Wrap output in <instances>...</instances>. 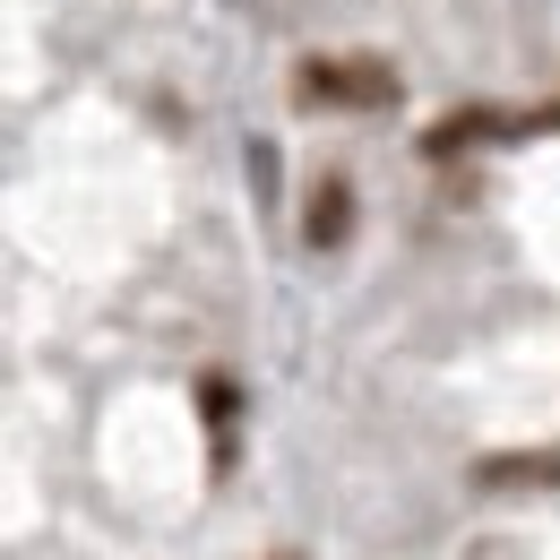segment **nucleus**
Wrapping results in <instances>:
<instances>
[{"instance_id":"f257e3e1","label":"nucleus","mask_w":560,"mask_h":560,"mask_svg":"<svg viewBox=\"0 0 560 560\" xmlns=\"http://www.w3.org/2000/svg\"><path fill=\"white\" fill-rule=\"evenodd\" d=\"M293 95H302V104L380 113V104H397V70H380V61H302V70H293Z\"/></svg>"},{"instance_id":"f03ea898","label":"nucleus","mask_w":560,"mask_h":560,"mask_svg":"<svg viewBox=\"0 0 560 560\" xmlns=\"http://www.w3.org/2000/svg\"><path fill=\"white\" fill-rule=\"evenodd\" d=\"M302 242H311V250H346V242H353V182H346V173H328V182L311 190Z\"/></svg>"},{"instance_id":"7ed1b4c3","label":"nucleus","mask_w":560,"mask_h":560,"mask_svg":"<svg viewBox=\"0 0 560 560\" xmlns=\"http://www.w3.org/2000/svg\"><path fill=\"white\" fill-rule=\"evenodd\" d=\"M483 483H560V457H483Z\"/></svg>"},{"instance_id":"20e7f679","label":"nucleus","mask_w":560,"mask_h":560,"mask_svg":"<svg viewBox=\"0 0 560 560\" xmlns=\"http://www.w3.org/2000/svg\"><path fill=\"white\" fill-rule=\"evenodd\" d=\"M483 130H491V113H448V121L422 139V155H457V147H475Z\"/></svg>"},{"instance_id":"39448f33","label":"nucleus","mask_w":560,"mask_h":560,"mask_svg":"<svg viewBox=\"0 0 560 560\" xmlns=\"http://www.w3.org/2000/svg\"><path fill=\"white\" fill-rule=\"evenodd\" d=\"M199 415H208L215 431H224V422L242 415V388H233V380H224V371H208V380H199Z\"/></svg>"},{"instance_id":"423d86ee","label":"nucleus","mask_w":560,"mask_h":560,"mask_svg":"<svg viewBox=\"0 0 560 560\" xmlns=\"http://www.w3.org/2000/svg\"><path fill=\"white\" fill-rule=\"evenodd\" d=\"M277 560H293V552H277Z\"/></svg>"}]
</instances>
